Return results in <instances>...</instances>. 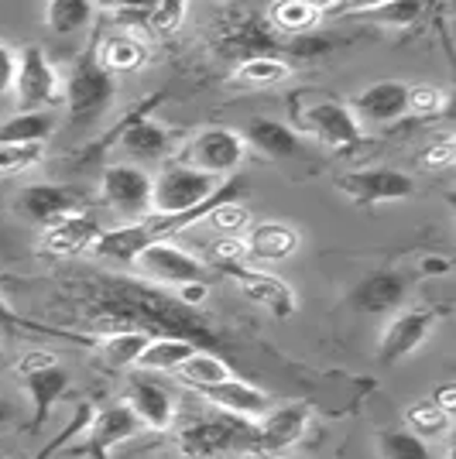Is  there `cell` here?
Segmentation results:
<instances>
[{
  "label": "cell",
  "mask_w": 456,
  "mask_h": 459,
  "mask_svg": "<svg viewBox=\"0 0 456 459\" xmlns=\"http://www.w3.org/2000/svg\"><path fill=\"white\" fill-rule=\"evenodd\" d=\"M100 203L127 220L152 212V172L134 161H114L100 172Z\"/></svg>",
  "instance_id": "8"
},
{
  "label": "cell",
  "mask_w": 456,
  "mask_h": 459,
  "mask_svg": "<svg viewBox=\"0 0 456 459\" xmlns=\"http://www.w3.org/2000/svg\"><path fill=\"white\" fill-rule=\"evenodd\" d=\"M233 195H237V186L227 182V186H220V189L213 192L206 203L192 206L189 212H179V216H158V212L152 216V212H148V216L131 220V223H124V227L103 230L90 250H93L100 261H110V264H134L137 254L145 247H152L154 240H171L175 233H182L186 227L203 223L224 199H233Z\"/></svg>",
  "instance_id": "1"
},
{
  "label": "cell",
  "mask_w": 456,
  "mask_h": 459,
  "mask_svg": "<svg viewBox=\"0 0 456 459\" xmlns=\"http://www.w3.org/2000/svg\"><path fill=\"white\" fill-rule=\"evenodd\" d=\"M199 394L206 398L213 408L220 411H230V415H241V419H261L267 408H271V394L254 387V384L241 381V377H227L220 384H209V387H199Z\"/></svg>",
  "instance_id": "22"
},
{
  "label": "cell",
  "mask_w": 456,
  "mask_h": 459,
  "mask_svg": "<svg viewBox=\"0 0 456 459\" xmlns=\"http://www.w3.org/2000/svg\"><path fill=\"white\" fill-rule=\"evenodd\" d=\"M0 360H4V336H0Z\"/></svg>",
  "instance_id": "50"
},
{
  "label": "cell",
  "mask_w": 456,
  "mask_h": 459,
  "mask_svg": "<svg viewBox=\"0 0 456 459\" xmlns=\"http://www.w3.org/2000/svg\"><path fill=\"white\" fill-rule=\"evenodd\" d=\"M24 329H31V333H52V336H66V333H58L52 325H39V323H28V319H21L14 308L7 306V299H4V291H0V336L7 340V336H18Z\"/></svg>",
  "instance_id": "40"
},
{
  "label": "cell",
  "mask_w": 456,
  "mask_h": 459,
  "mask_svg": "<svg viewBox=\"0 0 456 459\" xmlns=\"http://www.w3.org/2000/svg\"><path fill=\"white\" fill-rule=\"evenodd\" d=\"M309 404L305 402H288V404H271L265 415L258 419V453L265 456H282L285 449L299 446L309 429Z\"/></svg>",
  "instance_id": "15"
},
{
  "label": "cell",
  "mask_w": 456,
  "mask_h": 459,
  "mask_svg": "<svg viewBox=\"0 0 456 459\" xmlns=\"http://www.w3.org/2000/svg\"><path fill=\"white\" fill-rule=\"evenodd\" d=\"M209 254H213V264L216 268H233V264H248V244L244 237H220L209 244Z\"/></svg>",
  "instance_id": "39"
},
{
  "label": "cell",
  "mask_w": 456,
  "mask_h": 459,
  "mask_svg": "<svg viewBox=\"0 0 456 459\" xmlns=\"http://www.w3.org/2000/svg\"><path fill=\"white\" fill-rule=\"evenodd\" d=\"M408 288H412V278L405 271L378 268L357 281V288L350 291V306L367 316H391L408 299Z\"/></svg>",
  "instance_id": "17"
},
{
  "label": "cell",
  "mask_w": 456,
  "mask_h": 459,
  "mask_svg": "<svg viewBox=\"0 0 456 459\" xmlns=\"http://www.w3.org/2000/svg\"><path fill=\"white\" fill-rule=\"evenodd\" d=\"M179 381L189 384V387H209V384H220L227 381V377H233L230 374V367L224 357H216V353H209V350H192L189 357L179 364Z\"/></svg>",
  "instance_id": "31"
},
{
  "label": "cell",
  "mask_w": 456,
  "mask_h": 459,
  "mask_svg": "<svg viewBox=\"0 0 456 459\" xmlns=\"http://www.w3.org/2000/svg\"><path fill=\"white\" fill-rule=\"evenodd\" d=\"M11 93L18 100V110H52L62 103V76L41 45H24L18 52Z\"/></svg>",
  "instance_id": "5"
},
{
  "label": "cell",
  "mask_w": 456,
  "mask_h": 459,
  "mask_svg": "<svg viewBox=\"0 0 456 459\" xmlns=\"http://www.w3.org/2000/svg\"><path fill=\"white\" fill-rule=\"evenodd\" d=\"M96 7H107L120 18H152L158 0H93Z\"/></svg>",
  "instance_id": "42"
},
{
  "label": "cell",
  "mask_w": 456,
  "mask_h": 459,
  "mask_svg": "<svg viewBox=\"0 0 456 459\" xmlns=\"http://www.w3.org/2000/svg\"><path fill=\"white\" fill-rule=\"evenodd\" d=\"M45 364H56V357H52V353H45V350H31V353H24V357L18 360V374H21V370L45 367Z\"/></svg>",
  "instance_id": "46"
},
{
  "label": "cell",
  "mask_w": 456,
  "mask_h": 459,
  "mask_svg": "<svg viewBox=\"0 0 456 459\" xmlns=\"http://www.w3.org/2000/svg\"><path fill=\"white\" fill-rule=\"evenodd\" d=\"M443 110H446V90L443 86H429V82L408 86V117H436Z\"/></svg>",
  "instance_id": "38"
},
{
  "label": "cell",
  "mask_w": 456,
  "mask_h": 459,
  "mask_svg": "<svg viewBox=\"0 0 456 459\" xmlns=\"http://www.w3.org/2000/svg\"><path fill=\"white\" fill-rule=\"evenodd\" d=\"M267 459H292V456H285V453H282V456H267Z\"/></svg>",
  "instance_id": "51"
},
{
  "label": "cell",
  "mask_w": 456,
  "mask_h": 459,
  "mask_svg": "<svg viewBox=\"0 0 456 459\" xmlns=\"http://www.w3.org/2000/svg\"><path fill=\"white\" fill-rule=\"evenodd\" d=\"M203 223H209L213 230H220L224 237H244L254 220H250L248 206H244V203L233 195V199H224V203H220L216 210L209 212Z\"/></svg>",
  "instance_id": "36"
},
{
  "label": "cell",
  "mask_w": 456,
  "mask_h": 459,
  "mask_svg": "<svg viewBox=\"0 0 456 459\" xmlns=\"http://www.w3.org/2000/svg\"><path fill=\"white\" fill-rule=\"evenodd\" d=\"M292 73H295V65L282 56H250L237 62V69L230 73V82L241 90H275V86H285Z\"/></svg>",
  "instance_id": "26"
},
{
  "label": "cell",
  "mask_w": 456,
  "mask_h": 459,
  "mask_svg": "<svg viewBox=\"0 0 456 459\" xmlns=\"http://www.w3.org/2000/svg\"><path fill=\"white\" fill-rule=\"evenodd\" d=\"M220 189V178L186 165L182 158L162 161L158 175H152V212L158 216H179L192 206L206 203L213 192Z\"/></svg>",
  "instance_id": "4"
},
{
  "label": "cell",
  "mask_w": 456,
  "mask_h": 459,
  "mask_svg": "<svg viewBox=\"0 0 456 459\" xmlns=\"http://www.w3.org/2000/svg\"><path fill=\"white\" fill-rule=\"evenodd\" d=\"M11 421H18V404L7 402V398H0V429H7Z\"/></svg>",
  "instance_id": "49"
},
{
  "label": "cell",
  "mask_w": 456,
  "mask_h": 459,
  "mask_svg": "<svg viewBox=\"0 0 456 459\" xmlns=\"http://www.w3.org/2000/svg\"><path fill=\"white\" fill-rule=\"evenodd\" d=\"M124 402L131 404V411L137 415L141 429H154V432H165L171 429V421L179 419V404L169 394L165 384L154 381V374L148 370H137L127 381V398Z\"/></svg>",
  "instance_id": "18"
},
{
  "label": "cell",
  "mask_w": 456,
  "mask_h": 459,
  "mask_svg": "<svg viewBox=\"0 0 456 459\" xmlns=\"http://www.w3.org/2000/svg\"><path fill=\"white\" fill-rule=\"evenodd\" d=\"M316 24H320V14L309 11L299 0H271V7H267V28L278 31V35H292L295 39V35L312 31Z\"/></svg>",
  "instance_id": "32"
},
{
  "label": "cell",
  "mask_w": 456,
  "mask_h": 459,
  "mask_svg": "<svg viewBox=\"0 0 456 459\" xmlns=\"http://www.w3.org/2000/svg\"><path fill=\"white\" fill-rule=\"evenodd\" d=\"M117 100V76H110L100 62V52H96V41H90L79 58L73 62L69 76L62 82V107L69 114V124L76 131H93L100 127L110 107Z\"/></svg>",
  "instance_id": "2"
},
{
  "label": "cell",
  "mask_w": 456,
  "mask_h": 459,
  "mask_svg": "<svg viewBox=\"0 0 456 459\" xmlns=\"http://www.w3.org/2000/svg\"><path fill=\"white\" fill-rule=\"evenodd\" d=\"M361 127H381L408 117V82L401 79H378L367 82L361 93L346 103Z\"/></svg>",
  "instance_id": "14"
},
{
  "label": "cell",
  "mask_w": 456,
  "mask_h": 459,
  "mask_svg": "<svg viewBox=\"0 0 456 459\" xmlns=\"http://www.w3.org/2000/svg\"><path fill=\"white\" fill-rule=\"evenodd\" d=\"M117 148L124 152V161H134V165H162V161H169L171 154H175V134H171L162 120L137 114L120 131Z\"/></svg>",
  "instance_id": "16"
},
{
  "label": "cell",
  "mask_w": 456,
  "mask_h": 459,
  "mask_svg": "<svg viewBox=\"0 0 456 459\" xmlns=\"http://www.w3.org/2000/svg\"><path fill=\"white\" fill-rule=\"evenodd\" d=\"M192 350H199L189 340H179V336H152L145 353L137 357V370H148V374H175L179 364L189 357Z\"/></svg>",
  "instance_id": "29"
},
{
  "label": "cell",
  "mask_w": 456,
  "mask_h": 459,
  "mask_svg": "<svg viewBox=\"0 0 456 459\" xmlns=\"http://www.w3.org/2000/svg\"><path fill=\"white\" fill-rule=\"evenodd\" d=\"M381 4H388V0H340V11L350 14V18H357V14L371 11V7H381Z\"/></svg>",
  "instance_id": "47"
},
{
  "label": "cell",
  "mask_w": 456,
  "mask_h": 459,
  "mask_svg": "<svg viewBox=\"0 0 456 459\" xmlns=\"http://www.w3.org/2000/svg\"><path fill=\"white\" fill-rule=\"evenodd\" d=\"M299 127L329 152H350L364 141V127L357 124L354 110L340 100H320V103L305 107Z\"/></svg>",
  "instance_id": "11"
},
{
  "label": "cell",
  "mask_w": 456,
  "mask_h": 459,
  "mask_svg": "<svg viewBox=\"0 0 456 459\" xmlns=\"http://www.w3.org/2000/svg\"><path fill=\"white\" fill-rule=\"evenodd\" d=\"M90 210V192L66 182H31L14 195V212L31 227H56L62 220Z\"/></svg>",
  "instance_id": "6"
},
{
  "label": "cell",
  "mask_w": 456,
  "mask_h": 459,
  "mask_svg": "<svg viewBox=\"0 0 456 459\" xmlns=\"http://www.w3.org/2000/svg\"><path fill=\"white\" fill-rule=\"evenodd\" d=\"M179 449L189 459H213L224 456V453H258V421L216 408V411L182 425Z\"/></svg>",
  "instance_id": "3"
},
{
  "label": "cell",
  "mask_w": 456,
  "mask_h": 459,
  "mask_svg": "<svg viewBox=\"0 0 456 459\" xmlns=\"http://www.w3.org/2000/svg\"><path fill=\"white\" fill-rule=\"evenodd\" d=\"M425 7H429V0H388L381 7H371V11L357 14V18H371L378 24H388V28H408V24H416L425 14Z\"/></svg>",
  "instance_id": "35"
},
{
  "label": "cell",
  "mask_w": 456,
  "mask_h": 459,
  "mask_svg": "<svg viewBox=\"0 0 456 459\" xmlns=\"http://www.w3.org/2000/svg\"><path fill=\"white\" fill-rule=\"evenodd\" d=\"M21 381H24V391H28V402H31V425L28 432L39 436L41 429L48 425V415L73 387V374L58 364H45L35 367V370H21Z\"/></svg>",
  "instance_id": "19"
},
{
  "label": "cell",
  "mask_w": 456,
  "mask_h": 459,
  "mask_svg": "<svg viewBox=\"0 0 456 459\" xmlns=\"http://www.w3.org/2000/svg\"><path fill=\"white\" fill-rule=\"evenodd\" d=\"M182 18H186V0H158L152 14V28H158L162 35H171L182 28Z\"/></svg>",
  "instance_id": "41"
},
{
  "label": "cell",
  "mask_w": 456,
  "mask_h": 459,
  "mask_svg": "<svg viewBox=\"0 0 456 459\" xmlns=\"http://www.w3.org/2000/svg\"><path fill=\"white\" fill-rule=\"evenodd\" d=\"M337 189L354 203V206H381V203H401L416 192L412 175L388 165L361 169V172H346L337 178Z\"/></svg>",
  "instance_id": "12"
},
{
  "label": "cell",
  "mask_w": 456,
  "mask_h": 459,
  "mask_svg": "<svg viewBox=\"0 0 456 459\" xmlns=\"http://www.w3.org/2000/svg\"><path fill=\"white\" fill-rule=\"evenodd\" d=\"M14 58H18V52H14L7 41L0 39V96L11 93V79H14Z\"/></svg>",
  "instance_id": "44"
},
{
  "label": "cell",
  "mask_w": 456,
  "mask_h": 459,
  "mask_svg": "<svg viewBox=\"0 0 456 459\" xmlns=\"http://www.w3.org/2000/svg\"><path fill=\"white\" fill-rule=\"evenodd\" d=\"M227 274H233L237 288L248 295L254 306L267 308L275 319H288L295 312V291L278 274H267L261 268H248V264H233V268H227Z\"/></svg>",
  "instance_id": "21"
},
{
  "label": "cell",
  "mask_w": 456,
  "mask_h": 459,
  "mask_svg": "<svg viewBox=\"0 0 456 459\" xmlns=\"http://www.w3.org/2000/svg\"><path fill=\"white\" fill-rule=\"evenodd\" d=\"M100 233H103V227H100L96 212L83 210V212H76V216H69V220H62V223L45 230L41 250L52 254V257H76V254L93 247V240Z\"/></svg>",
  "instance_id": "23"
},
{
  "label": "cell",
  "mask_w": 456,
  "mask_h": 459,
  "mask_svg": "<svg viewBox=\"0 0 456 459\" xmlns=\"http://www.w3.org/2000/svg\"><path fill=\"white\" fill-rule=\"evenodd\" d=\"M93 0H45V28L56 39H79L96 24Z\"/></svg>",
  "instance_id": "27"
},
{
  "label": "cell",
  "mask_w": 456,
  "mask_h": 459,
  "mask_svg": "<svg viewBox=\"0 0 456 459\" xmlns=\"http://www.w3.org/2000/svg\"><path fill=\"white\" fill-rule=\"evenodd\" d=\"M244 244H248V261H288L295 257V250L303 247V237L299 230L278 223V220H265V223H250L244 233Z\"/></svg>",
  "instance_id": "24"
},
{
  "label": "cell",
  "mask_w": 456,
  "mask_h": 459,
  "mask_svg": "<svg viewBox=\"0 0 456 459\" xmlns=\"http://www.w3.org/2000/svg\"><path fill=\"white\" fill-rule=\"evenodd\" d=\"M141 274L154 285H189V281H209V264L199 261L186 247L171 244V240H154L152 247H145L134 261Z\"/></svg>",
  "instance_id": "10"
},
{
  "label": "cell",
  "mask_w": 456,
  "mask_h": 459,
  "mask_svg": "<svg viewBox=\"0 0 456 459\" xmlns=\"http://www.w3.org/2000/svg\"><path fill=\"white\" fill-rule=\"evenodd\" d=\"M378 456L381 459H436L429 442L418 439L408 429H381L378 432Z\"/></svg>",
  "instance_id": "33"
},
{
  "label": "cell",
  "mask_w": 456,
  "mask_h": 459,
  "mask_svg": "<svg viewBox=\"0 0 456 459\" xmlns=\"http://www.w3.org/2000/svg\"><path fill=\"white\" fill-rule=\"evenodd\" d=\"M248 158V144L241 131L233 127H224V124H213V127H203L186 141V152H182V161L199 169L206 175H216V178H227L233 175Z\"/></svg>",
  "instance_id": "7"
},
{
  "label": "cell",
  "mask_w": 456,
  "mask_h": 459,
  "mask_svg": "<svg viewBox=\"0 0 456 459\" xmlns=\"http://www.w3.org/2000/svg\"><path fill=\"white\" fill-rule=\"evenodd\" d=\"M141 432V421L131 411L127 402H114L107 408H100L93 415H86V432L76 446H69L73 453L79 456H96V459H107L110 449H117L120 442L134 439Z\"/></svg>",
  "instance_id": "13"
},
{
  "label": "cell",
  "mask_w": 456,
  "mask_h": 459,
  "mask_svg": "<svg viewBox=\"0 0 456 459\" xmlns=\"http://www.w3.org/2000/svg\"><path fill=\"white\" fill-rule=\"evenodd\" d=\"M453 415H446V411H439L433 402H416L405 408V429L408 432H416L418 439L433 442L439 439V436H450V425H453Z\"/></svg>",
  "instance_id": "34"
},
{
  "label": "cell",
  "mask_w": 456,
  "mask_h": 459,
  "mask_svg": "<svg viewBox=\"0 0 456 459\" xmlns=\"http://www.w3.org/2000/svg\"><path fill=\"white\" fill-rule=\"evenodd\" d=\"M429 402L436 404L439 411H446V415H456V384H439L436 391L429 394Z\"/></svg>",
  "instance_id": "45"
},
{
  "label": "cell",
  "mask_w": 456,
  "mask_h": 459,
  "mask_svg": "<svg viewBox=\"0 0 456 459\" xmlns=\"http://www.w3.org/2000/svg\"><path fill=\"white\" fill-rule=\"evenodd\" d=\"M439 316H443V312L433 306H416V308L395 312L391 323L384 325V333H381L374 360H378L381 367H395V364H401L405 357H412L418 346L433 336Z\"/></svg>",
  "instance_id": "9"
},
{
  "label": "cell",
  "mask_w": 456,
  "mask_h": 459,
  "mask_svg": "<svg viewBox=\"0 0 456 459\" xmlns=\"http://www.w3.org/2000/svg\"><path fill=\"white\" fill-rule=\"evenodd\" d=\"M299 4H305L309 11H316L320 18H323V14H329V11H337V7H340V0H299Z\"/></svg>",
  "instance_id": "48"
},
{
  "label": "cell",
  "mask_w": 456,
  "mask_h": 459,
  "mask_svg": "<svg viewBox=\"0 0 456 459\" xmlns=\"http://www.w3.org/2000/svg\"><path fill=\"white\" fill-rule=\"evenodd\" d=\"M58 120L52 110H18L0 120V141L4 144H48L56 134Z\"/></svg>",
  "instance_id": "28"
},
{
  "label": "cell",
  "mask_w": 456,
  "mask_h": 459,
  "mask_svg": "<svg viewBox=\"0 0 456 459\" xmlns=\"http://www.w3.org/2000/svg\"><path fill=\"white\" fill-rule=\"evenodd\" d=\"M96 52H100V62H103V69L110 76L141 73L148 65V58H152V48L131 31H117L107 41H96Z\"/></svg>",
  "instance_id": "25"
},
{
  "label": "cell",
  "mask_w": 456,
  "mask_h": 459,
  "mask_svg": "<svg viewBox=\"0 0 456 459\" xmlns=\"http://www.w3.org/2000/svg\"><path fill=\"white\" fill-rule=\"evenodd\" d=\"M45 144H4L0 141V175H21L41 165Z\"/></svg>",
  "instance_id": "37"
},
{
  "label": "cell",
  "mask_w": 456,
  "mask_h": 459,
  "mask_svg": "<svg viewBox=\"0 0 456 459\" xmlns=\"http://www.w3.org/2000/svg\"><path fill=\"white\" fill-rule=\"evenodd\" d=\"M453 137L450 134H439L425 152H422V165H429V169H450L453 165Z\"/></svg>",
  "instance_id": "43"
},
{
  "label": "cell",
  "mask_w": 456,
  "mask_h": 459,
  "mask_svg": "<svg viewBox=\"0 0 456 459\" xmlns=\"http://www.w3.org/2000/svg\"><path fill=\"white\" fill-rule=\"evenodd\" d=\"M429 4H436V0H429Z\"/></svg>",
  "instance_id": "52"
},
{
  "label": "cell",
  "mask_w": 456,
  "mask_h": 459,
  "mask_svg": "<svg viewBox=\"0 0 456 459\" xmlns=\"http://www.w3.org/2000/svg\"><path fill=\"white\" fill-rule=\"evenodd\" d=\"M148 333L145 329H120V333H107L100 343H96V353L100 360L114 370H124V367H137V357L145 353L148 346Z\"/></svg>",
  "instance_id": "30"
},
{
  "label": "cell",
  "mask_w": 456,
  "mask_h": 459,
  "mask_svg": "<svg viewBox=\"0 0 456 459\" xmlns=\"http://www.w3.org/2000/svg\"><path fill=\"white\" fill-rule=\"evenodd\" d=\"M241 137H244L248 152H258L267 161H295L305 154L303 134L292 124L275 120V117H250Z\"/></svg>",
  "instance_id": "20"
}]
</instances>
